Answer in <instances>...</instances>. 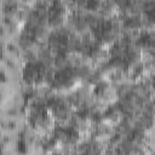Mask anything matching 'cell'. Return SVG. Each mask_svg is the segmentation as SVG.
Segmentation results:
<instances>
[{"mask_svg": "<svg viewBox=\"0 0 155 155\" xmlns=\"http://www.w3.org/2000/svg\"><path fill=\"white\" fill-rule=\"evenodd\" d=\"M18 150H19V151H22V153L27 151V149H25V143H24L23 140H21V142L18 143Z\"/></svg>", "mask_w": 155, "mask_h": 155, "instance_id": "3957f363", "label": "cell"}, {"mask_svg": "<svg viewBox=\"0 0 155 155\" xmlns=\"http://www.w3.org/2000/svg\"><path fill=\"white\" fill-rule=\"evenodd\" d=\"M23 76L28 82H40L45 76V67L39 62L28 63L23 70Z\"/></svg>", "mask_w": 155, "mask_h": 155, "instance_id": "6da1fadb", "label": "cell"}, {"mask_svg": "<svg viewBox=\"0 0 155 155\" xmlns=\"http://www.w3.org/2000/svg\"><path fill=\"white\" fill-rule=\"evenodd\" d=\"M1 54H2V52H1V47H0V57H1Z\"/></svg>", "mask_w": 155, "mask_h": 155, "instance_id": "277c9868", "label": "cell"}, {"mask_svg": "<svg viewBox=\"0 0 155 155\" xmlns=\"http://www.w3.org/2000/svg\"><path fill=\"white\" fill-rule=\"evenodd\" d=\"M54 134L63 142H73L78 138V131L73 127H59L56 130Z\"/></svg>", "mask_w": 155, "mask_h": 155, "instance_id": "7a4b0ae2", "label": "cell"}]
</instances>
